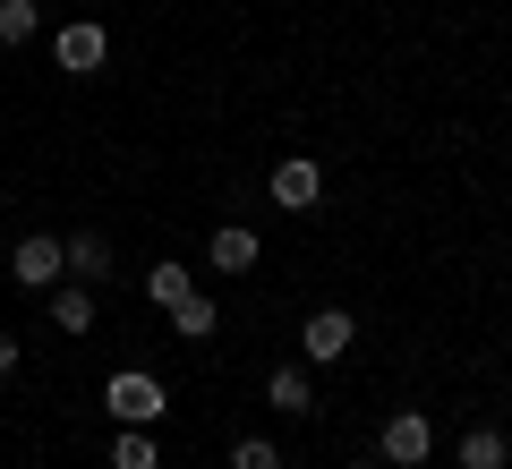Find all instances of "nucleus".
I'll return each instance as SVG.
<instances>
[{"mask_svg":"<svg viewBox=\"0 0 512 469\" xmlns=\"http://www.w3.org/2000/svg\"><path fill=\"white\" fill-rule=\"evenodd\" d=\"M103 410L120 418V427H154V418L171 410V393H163V376H146V367H120V376L103 384Z\"/></svg>","mask_w":512,"mask_h":469,"instance_id":"obj_1","label":"nucleus"},{"mask_svg":"<svg viewBox=\"0 0 512 469\" xmlns=\"http://www.w3.org/2000/svg\"><path fill=\"white\" fill-rule=\"evenodd\" d=\"M376 444H384V461H393V469H419L427 452H436V427H427V410H393Z\"/></svg>","mask_w":512,"mask_h":469,"instance_id":"obj_2","label":"nucleus"},{"mask_svg":"<svg viewBox=\"0 0 512 469\" xmlns=\"http://www.w3.org/2000/svg\"><path fill=\"white\" fill-rule=\"evenodd\" d=\"M52 60H60L69 77H94V69L111 60V35H103L94 18H77V26H60V35H52Z\"/></svg>","mask_w":512,"mask_h":469,"instance_id":"obj_3","label":"nucleus"},{"mask_svg":"<svg viewBox=\"0 0 512 469\" xmlns=\"http://www.w3.org/2000/svg\"><path fill=\"white\" fill-rule=\"evenodd\" d=\"M265 188H274L282 214H316V197H325V171H316L308 154H291V163H274V180H265Z\"/></svg>","mask_w":512,"mask_h":469,"instance_id":"obj_4","label":"nucleus"},{"mask_svg":"<svg viewBox=\"0 0 512 469\" xmlns=\"http://www.w3.org/2000/svg\"><path fill=\"white\" fill-rule=\"evenodd\" d=\"M9 273H18L26 290H52L60 273H69V248H60V239H43V231H35V239H18V256H9Z\"/></svg>","mask_w":512,"mask_h":469,"instance_id":"obj_5","label":"nucleus"},{"mask_svg":"<svg viewBox=\"0 0 512 469\" xmlns=\"http://www.w3.org/2000/svg\"><path fill=\"white\" fill-rule=\"evenodd\" d=\"M350 342H359V325H350L342 307H316V316H308V333H299V350H308L316 367H325V359H342Z\"/></svg>","mask_w":512,"mask_h":469,"instance_id":"obj_6","label":"nucleus"},{"mask_svg":"<svg viewBox=\"0 0 512 469\" xmlns=\"http://www.w3.org/2000/svg\"><path fill=\"white\" fill-rule=\"evenodd\" d=\"M256 256H265V248H256V231H239V222H222V231L205 239V265H214V273H248Z\"/></svg>","mask_w":512,"mask_h":469,"instance_id":"obj_7","label":"nucleus"},{"mask_svg":"<svg viewBox=\"0 0 512 469\" xmlns=\"http://www.w3.org/2000/svg\"><path fill=\"white\" fill-rule=\"evenodd\" d=\"M60 248H69V273H77L86 290L111 273V239H103V231H77V239H60Z\"/></svg>","mask_w":512,"mask_h":469,"instance_id":"obj_8","label":"nucleus"},{"mask_svg":"<svg viewBox=\"0 0 512 469\" xmlns=\"http://www.w3.org/2000/svg\"><path fill=\"white\" fill-rule=\"evenodd\" d=\"M52 325H60V333H94V290H86V282L52 290Z\"/></svg>","mask_w":512,"mask_h":469,"instance_id":"obj_9","label":"nucleus"},{"mask_svg":"<svg viewBox=\"0 0 512 469\" xmlns=\"http://www.w3.org/2000/svg\"><path fill=\"white\" fill-rule=\"evenodd\" d=\"M265 401H274V410H316V384L308 376H299V367H274V376H265Z\"/></svg>","mask_w":512,"mask_h":469,"instance_id":"obj_10","label":"nucleus"},{"mask_svg":"<svg viewBox=\"0 0 512 469\" xmlns=\"http://www.w3.org/2000/svg\"><path fill=\"white\" fill-rule=\"evenodd\" d=\"M461 469H512V444L495 427H470L461 435Z\"/></svg>","mask_w":512,"mask_h":469,"instance_id":"obj_11","label":"nucleus"},{"mask_svg":"<svg viewBox=\"0 0 512 469\" xmlns=\"http://www.w3.org/2000/svg\"><path fill=\"white\" fill-rule=\"evenodd\" d=\"M214 325H222V307H214V299H197V290H188V299L171 307V333H180V342H205Z\"/></svg>","mask_w":512,"mask_h":469,"instance_id":"obj_12","label":"nucleus"},{"mask_svg":"<svg viewBox=\"0 0 512 469\" xmlns=\"http://www.w3.org/2000/svg\"><path fill=\"white\" fill-rule=\"evenodd\" d=\"M111 469H154V427H120V444H111Z\"/></svg>","mask_w":512,"mask_h":469,"instance_id":"obj_13","label":"nucleus"},{"mask_svg":"<svg viewBox=\"0 0 512 469\" xmlns=\"http://www.w3.org/2000/svg\"><path fill=\"white\" fill-rule=\"evenodd\" d=\"M146 290H154V307H180V299H188V265H154Z\"/></svg>","mask_w":512,"mask_h":469,"instance_id":"obj_14","label":"nucleus"},{"mask_svg":"<svg viewBox=\"0 0 512 469\" xmlns=\"http://www.w3.org/2000/svg\"><path fill=\"white\" fill-rule=\"evenodd\" d=\"M35 0H0V43H26V35H35Z\"/></svg>","mask_w":512,"mask_h":469,"instance_id":"obj_15","label":"nucleus"},{"mask_svg":"<svg viewBox=\"0 0 512 469\" xmlns=\"http://www.w3.org/2000/svg\"><path fill=\"white\" fill-rule=\"evenodd\" d=\"M231 469H282V452L265 444V435H239V444H231Z\"/></svg>","mask_w":512,"mask_h":469,"instance_id":"obj_16","label":"nucleus"},{"mask_svg":"<svg viewBox=\"0 0 512 469\" xmlns=\"http://www.w3.org/2000/svg\"><path fill=\"white\" fill-rule=\"evenodd\" d=\"M9 367H18V333H0V384H9Z\"/></svg>","mask_w":512,"mask_h":469,"instance_id":"obj_17","label":"nucleus"}]
</instances>
